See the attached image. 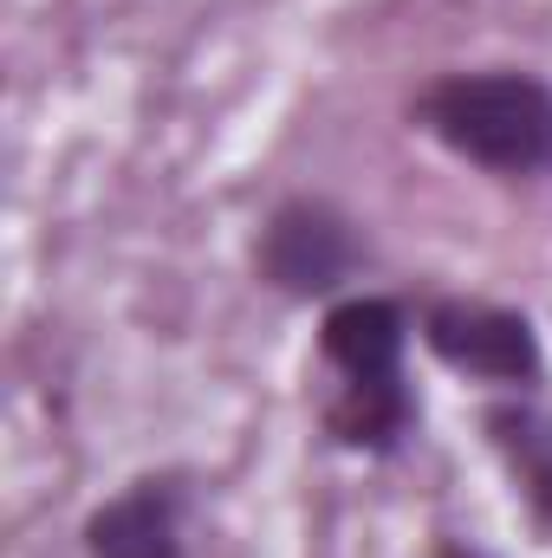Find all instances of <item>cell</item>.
<instances>
[{
    "mask_svg": "<svg viewBox=\"0 0 552 558\" xmlns=\"http://www.w3.org/2000/svg\"><path fill=\"white\" fill-rule=\"evenodd\" d=\"M410 312L384 292H345L319 318V364L325 397L319 428L345 454H397L416 428L410 390Z\"/></svg>",
    "mask_w": 552,
    "mask_h": 558,
    "instance_id": "6da1fadb",
    "label": "cell"
},
{
    "mask_svg": "<svg viewBox=\"0 0 552 558\" xmlns=\"http://www.w3.org/2000/svg\"><path fill=\"white\" fill-rule=\"evenodd\" d=\"M410 124L448 156L507 182L552 169V85L527 65L435 72L410 98Z\"/></svg>",
    "mask_w": 552,
    "mask_h": 558,
    "instance_id": "7a4b0ae2",
    "label": "cell"
},
{
    "mask_svg": "<svg viewBox=\"0 0 552 558\" xmlns=\"http://www.w3.org/2000/svg\"><path fill=\"white\" fill-rule=\"evenodd\" d=\"M416 338L442 371H455L468 384H488L501 397H533L547 384V351H540V331L520 305L435 292V299L416 305Z\"/></svg>",
    "mask_w": 552,
    "mask_h": 558,
    "instance_id": "3957f363",
    "label": "cell"
},
{
    "mask_svg": "<svg viewBox=\"0 0 552 558\" xmlns=\"http://www.w3.org/2000/svg\"><path fill=\"white\" fill-rule=\"evenodd\" d=\"M364 260H371L364 228L325 195H286L254 234L261 286H274L279 299H299V305L345 299V286L364 274Z\"/></svg>",
    "mask_w": 552,
    "mask_h": 558,
    "instance_id": "277c9868",
    "label": "cell"
},
{
    "mask_svg": "<svg viewBox=\"0 0 552 558\" xmlns=\"http://www.w3.org/2000/svg\"><path fill=\"white\" fill-rule=\"evenodd\" d=\"M182 513H189L182 474H137L131 487H118L85 513L79 526L85 558H182L189 553Z\"/></svg>",
    "mask_w": 552,
    "mask_h": 558,
    "instance_id": "5b68a950",
    "label": "cell"
},
{
    "mask_svg": "<svg viewBox=\"0 0 552 558\" xmlns=\"http://www.w3.org/2000/svg\"><path fill=\"white\" fill-rule=\"evenodd\" d=\"M481 435H488V448L501 454L514 494L533 507L540 533L552 539V416L533 397H494V403L481 410Z\"/></svg>",
    "mask_w": 552,
    "mask_h": 558,
    "instance_id": "8992f818",
    "label": "cell"
},
{
    "mask_svg": "<svg viewBox=\"0 0 552 558\" xmlns=\"http://www.w3.org/2000/svg\"><path fill=\"white\" fill-rule=\"evenodd\" d=\"M435 558H481V553H461L455 539H442V546H435Z\"/></svg>",
    "mask_w": 552,
    "mask_h": 558,
    "instance_id": "52a82bcc",
    "label": "cell"
}]
</instances>
